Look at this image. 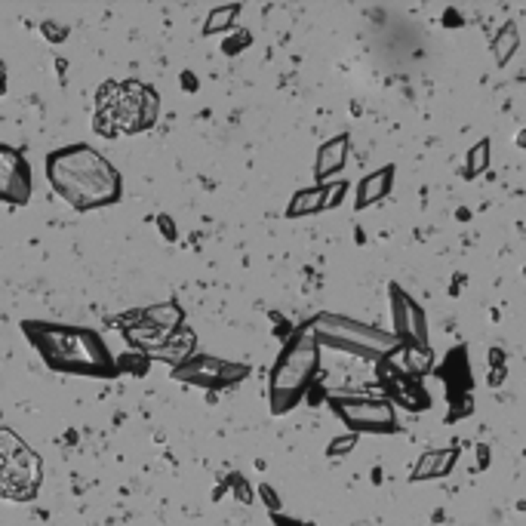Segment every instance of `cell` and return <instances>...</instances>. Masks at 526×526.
Instances as JSON below:
<instances>
[{
  "instance_id": "7402d4cb",
  "label": "cell",
  "mask_w": 526,
  "mask_h": 526,
  "mask_svg": "<svg viewBox=\"0 0 526 526\" xmlns=\"http://www.w3.org/2000/svg\"><path fill=\"white\" fill-rule=\"evenodd\" d=\"M354 446V434H348V437H336L332 440V446H330V456H339V452H348Z\"/></svg>"
},
{
  "instance_id": "7a4b0ae2",
  "label": "cell",
  "mask_w": 526,
  "mask_h": 526,
  "mask_svg": "<svg viewBox=\"0 0 526 526\" xmlns=\"http://www.w3.org/2000/svg\"><path fill=\"white\" fill-rule=\"evenodd\" d=\"M28 339L34 342L44 360L59 373H87V375H114L105 342L90 330H68V326H46V323H25Z\"/></svg>"
},
{
  "instance_id": "30bf717a",
  "label": "cell",
  "mask_w": 526,
  "mask_h": 526,
  "mask_svg": "<svg viewBox=\"0 0 526 526\" xmlns=\"http://www.w3.org/2000/svg\"><path fill=\"white\" fill-rule=\"evenodd\" d=\"M0 167H3V179H0L3 197L10 203H28V197H31V169H28V163L12 148H0Z\"/></svg>"
},
{
  "instance_id": "8992f818",
  "label": "cell",
  "mask_w": 526,
  "mask_h": 526,
  "mask_svg": "<svg viewBox=\"0 0 526 526\" xmlns=\"http://www.w3.org/2000/svg\"><path fill=\"white\" fill-rule=\"evenodd\" d=\"M0 480H3V495L6 499H34L40 489V459L12 434L10 428L0 431Z\"/></svg>"
},
{
  "instance_id": "ffe728a7",
  "label": "cell",
  "mask_w": 526,
  "mask_h": 526,
  "mask_svg": "<svg viewBox=\"0 0 526 526\" xmlns=\"http://www.w3.org/2000/svg\"><path fill=\"white\" fill-rule=\"evenodd\" d=\"M486 167H489V142L483 139V142H477V145L471 148V154H468V160H465L468 173L465 176H471V179H474V176H480Z\"/></svg>"
},
{
  "instance_id": "ac0fdd59",
  "label": "cell",
  "mask_w": 526,
  "mask_h": 526,
  "mask_svg": "<svg viewBox=\"0 0 526 526\" xmlns=\"http://www.w3.org/2000/svg\"><path fill=\"white\" fill-rule=\"evenodd\" d=\"M517 44H520V34H517V28H514V25H504L502 31L493 37L495 59H499L502 65H504V62L511 59V53H514V49H517Z\"/></svg>"
},
{
  "instance_id": "ba28073f",
  "label": "cell",
  "mask_w": 526,
  "mask_h": 526,
  "mask_svg": "<svg viewBox=\"0 0 526 526\" xmlns=\"http://www.w3.org/2000/svg\"><path fill=\"white\" fill-rule=\"evenodd\" d=\"M246 373H250V366L228 364V360H216V357H191L188 364H182V366L173 369V375L179 382L201 385V388H228V385H237Z\"/></svg>"
},
{
  "instance_id": "9c48e42d",
  "label": "cell",
  "mask_w": 526,
  "mask_h": 526,
  "mask_svg": "<svg viewBox=\"0 0 526 526\" xmlns=\"http://www.w3.org/2000/svg\"><path fill=\"white\" fill-rule=\"evenodd\" d=\"M391 317H394V336L400 342L428 348V323L425 311L418 308L400 287H391Z\"/></svg>"
},
{
  "instance_id": "603a6c76",
  "label": "cell",
  "mask_w": 526,
  "mask_h": 526,
  "mask_svg": "<svg viewBox=\"0 0 526 526\" xmlns=\"http://www.w3.org/2000/svg\"><path fill=\"white\" fill-rule=\"evenodd\" d=\"M244 44H250V34H246V31H240L237 37H234V40H228V44H225V53H228V56L240 53V46H244Z\"/></svg>"
},
{
  "instance_id": "5bb4252c",
  "label": "cell",
  "mask_w": 526,
  "mask_h": 526,
  "mask_svg": "<svg viewBox=\"0 0 526 526\" xmlns=\"http://www.w3.org/2000/svg\"><path fill=\"white\" fill-rule=\"evenodd\" d=\"M345 160H348V139L345 136L330 139L321 148V154H317V176L323 179V176L339 173V169L345 167Z\"/></svg>"
},
{
  "instance_id": "d4e9b609",
  "label": "cell",
  "mask_w": 526,
  "mask_h": 526,
  "mask_svg": "<svg viewBox=\"0 0 526 526\" xmlns=\"http://www.w3.org/2000/svg\"><path fill=\"white\" fill-rule=\"evenodd\" d=\"M517 142H520V145H523V148H526V130H523V133H520V139H517Z\"/></svg>"
},
{
  "instance_id": "44dd1931",
  "label": "cell",
  "mask_w": 526,
  "mask_h": 526,
  "mask_svg": "<svg viewBox=\"0 0 526 526\" xmlns=\"http://www.w3.org/2000/svg\"><path fill=\"white\" fill-rule=\"evenodd\" d=\"M345 188H348L345 182H332V185H323V191H326V210H330V206H336L339 201H342Z\"/></svg>"
},
{
  "instance_id": "9a60e30c",
  "label": "cell",
  "mask_w": 526,
  "mask_h": 526,
  "mask_svg": "<svg viewBox=\"0 0 526 526\" xmlns=\"http://www.w3.org/2000/svg\"><path fill=\"white\" fill-rule=\"evenodd\" d=\"M139 314H142V321L145 323L158 326V330H167V332H176L182 326V308L179 305H173V302L154 305V308H145V311H139Z\"/></svg>"
},
{
  "instance_id": "d6986e66",
  "label": "cell",
  "mask_w": 526,
  "mask_h": 526,
  "mask_svg": "<svg viewBox=\"0 0 526 526\" xmlns=\"http://www.w3.org/2000/svg\"><path fill=\"white\" fill-rule=\"evenodd\" d=\"M237 12H240V6H225V10H212V12H210V19H206V28H203V31H206V34L228 31L231 22L237 19Z\"/></svg>"
},
{
  "instance_id": "e0dca14e",
  "label": "cell",
  "mask_w": 526,
  "mask_h": 526,
  "mask_svg": "<svg viewBox=\"0 0 526 526\" xmlns=\"http://www.w3.org/2000/svg\"><path fill=\"white\" fill-rule=\"evenodd\" d=\"M409 375H422L428 369H434V354L431 348H418V345H407V364H403Z\"/></svg>"
},
{
  "instance_id": "7c38bea8",
  "label": "cell",
  "mask_w": 526,
  "mask_h": 526,
  "mask_svg": "<svg viewBox=\"0 0 526 526\" xmlns=\"http://www.w3.org/2000/svg\"><path fill=\"white\" fill-rule=\"evenodd\" d=\"M459 459V450L450 446V450H431L425 452L422 459L416 461V471H412V480H431V477H443V474L452 471Z\"/></svg>"
},
{
  "instance_id": "277c9868",
  "label": "cell",
  "mask_w": 526,
  "mask_h": 526,
  "mask_svg": "<svg viewBox=\"0 0 526 526\" xmlns=\"http://www.w3.org/2000/svg\"><path fill=\"white\" fill-rule=\"evenodd\" d=\"M308 330L314 332V339L321 345L339 348V351H351L360 354V357L369 360H382L388 354L397 351L400 339L391 336V332H382L375 326H364L351 317H336V314H321L308 323Z\"/></svg>"
},
{
  "instance_id": "8fae6325",
  "label": "cell",
  "mask_w": 526,
  "mask_h": 526,
  "mask_svg": "<svg viewBox=\"0 0 526 526\" xmlns=\"http://www.w3.org/2000/svg\"><path fill=\"white\" fill-rule=\"evenodd\" d=\"M385 375V382H388V388H391V394H394V400L397 403H403L407 409H428V391H425L422 385L416 382V375H409L407 369H388V373H382Z\"/></svg>"
},
{
  "instance_id": "6da1fadb",
  "label": "cell",
  "mask_w": 526,
  "mask_h": 526,
  "mask_svg": "<svg viewBox=\"0 0 526 526\" xmlns=\"http://www.w3.org/2000/svg\"><path fill=\"white\" fill-rule=\"evenodd\" d=\"M46 176L56 194L74 210H96L120 197V176L102 154L87 145H71L46 158Z\"/></svg>"
},
{
  "instance_id": "5b68a950",
  "label": "cell",
  "mask_w": 526,
  "mask_h": 526,
  "mask_svg": "<svg viewBox=\"0 0 526 526\" xmlns=\"http://www.w3.org/2000/svg\"><path fill=\"white\" fill-rule=\"evenodd\" d=\"M99 108H111L117 117V126L124 133H139L154 126L158 120V92L145 83H105L99 90Z\"/></svg>"
},
{
  "instance_id": "cb8c5ba5",
  "label": "cell",
  "mask_w": 526,
  "mask_h": 526,
  "mask_svg": "<svg viewBox=\"0 0 526 526\" xmlns=\"http://www.w3.org/2000/svg\"><path fill=\"white\" fill-rule=\"evenodd\" d=\"M262 493H265V502H268V504H274V508H277V495H274V489H271V486H265V489H262Z\"/></svg>"
},
{
  "instance_id": "4fadbf2b",
  "label": "cell",
  "mask_w": 526,
  "mask_h": 526,
  "mask_svg": "<svg viewBox=\"0 0 526 526\" xmlns=\"http://www.w3.org/2000/svg\"><path fill=\"white\" fill-rule=\"evenodd\" d=\"M391 179H394V167H382V169H375V173H369L366 179L357 185V201H354V206L366 210V206L379 203L382 197H388Z\"/></svg>"
},
{
  "instance_id": "2e32d148",
  "label": "cell",
  "mask_w": 526,
  "mask_h": 526,
  "mask_svg": "<svg viewBox=\"0 0 526 526\" xmlns=\"http://www.w3.org/2000/svg\"><path fill=\"white\" fill-rule=\"evenodd\" d=\"M326 210V191L323 185L321 188H305L298 191V194L293 197V203L287 206V216L296 219V216H311V212H321Z\"/></svg>"
},
{
  "instance_id": "3957f363",
  "label": "cell",
  "mask_w": 526,
  "mask_h": 526,
  "mask_svg": "<svg viewBox=\"0 0 526 526\" xmlns=\"http://www.w3.org/2000/svg\"><path fill=\"white\" fill-rule=\"evenodd\" d=\"M317 366H321V342L308 326H302L283 345L280 357L268 375V403H271L274 416H283L302 400L305 388L314 382Z\"/></svg>"
},
{
  "instance_id": "52a82bcc",
  "label": "cell",
  "mask_w": 526,
  "mask_h": 526,
  "mask_svg": "<svg viewBox=\"0 0 526 526\" xmlns=\"http://www.w3.org/2000/svg\"><path fill=\"white\" fill-rule=\"evenodd\" d=\"M330 407L342 418L348 428L354 431H373V434H385V431H397V416L394 407L385 400H369V397H342L332 394Z\"/></svg>"
}]
</instances>
